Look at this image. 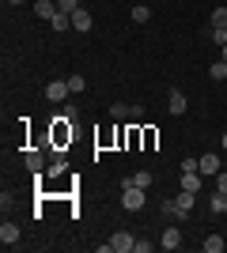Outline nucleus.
Wrapping results in <instances>:
<instances>
[{
  "mask_svg": "<svg viewBox=\"0 0 227 253\" xmlns=\"http://www.w3.org/2000/svg\"><path fill=\"white\" fill-rule=\"evenodd\" d=\"M220 61H227V45H224V49H220Z\"/></svg>",
  "mask_w": 227,
  "mask_h": 253,
  "instance_id": "nucleus-26",
  "label": "nucleus"
},
{
  "mask_svg": "<svg viewBox=\"0 0 227 253\" xmlns=\"http://www.w3.org/2000/svg\"><path fill=\"white\" fill-rule=\"evenodd\" d=\"M197 170H201L205 178H216V174H220V155H216V151H205V155L197 159Z\"/></svg>",
  "mask_w": 227,
  "mask_h": 253,
  "instance_id": "nucleus-4",
  "label": "nucleus"
},
{
  "mask_svg": "<svg viewBox=\"0 0 227 253\" xmlns=\"http://www.w3.org/2000/svg\"><path fill=\"white\" fill-rule=\"evenodd\" d=\"M189 170H197V159H182V174H189ZM201 174V170H197Z\"/></svg>",
  "mask_w": 227,
  "mask_h": 253,
  "instance_id": "nucleus-25",
  "label": "nucleus"
},
{
  "mask_svg": "<svg viewBox=\"0 0 227 253\" xmlns=\"http://www.w3.org/2000/svg\"><path fill=\"white\" fill-rule=\"evenodd\" d=\"M159 215H163L167 223H185V219H189L185 211H178V204H174V201H163V204H159Z\"/></svg>",
  "mask_w": 227,
  "mask_h": 253,
  "instance_id": "nucleus-7",
  "label": "nucleus"
},
{
  "mask_svg": "<svg viewBox=\"0 0 227 253\" xmlns=\"http://www.w3.org/2000/svg\"><path fill=\"white\" fill-rule=\"evenodd\" d=\"M23 163H27V170H34V174H38V170H42V151H27V155H23Z\"/></svg>",
  "mask_w": 227,
  "mask_h": 253,
  "instance_id": "nucleus-15",
  "label": "nucleus"
},
{
  "mask_svg": "<svg viewBox=\"0 0 227 253\" xmlns=\"http://www.w3.org/2000/svg\"><path fill=\"white\" fill-rule=\"evenodd\" d=\"M34 11H38V19H53L57 11V0H34Z\"/></svg>",
  "mask_w": 227,
  "mask_h": 253,
  "instance_id": "nucleus-11",
  "label": "nucleus"
},
{
  "mask_svg": "<svg viewBox=\"0 0 227 253\" xmlns=\"http://www.w3.org/2000/svg\"><path fill=\"white\" fill-rule=\"evenodd\" d=\"M151 170H136V174H133V178H125L121 181V189H125V185H140V189H151Z\"/></svg>",
  "mask_w": 227,
  "mask_h": 253,
  "instance_id": "nucleus-10",
  "label": "nucleus"
},
{
  "mask_svg": "<svg viewBox=\"0 0 227 253\" xmlns=\"http://www.w3.org/2000/svg\"><path fill=\"white\" fill-rule=\"evenodd\" d=\"M151 19V8L148 4H136V8H133V23H148Z\"/></svg>",
  "mask_w": 227,
  "mask_h": 253,
  "instance_id": "nucleus-16",
  "label": "nucleus"
},
{
  "mask_svg": "<svg viewBox=\"0 0 227 253\" xmlns=\"http://www.w3.org/2000/svg\"><path fill=\"white\" fill-rule=\"evenodd\" d=\"M174 204H178V211H185V215H189V211H193V204H197V193L182 189L178 197H174Z\"/></svg>",
  "mask_w": 227,
  "mask_h": 253,
  "instance_id": "nucleus-13",
  "label": "nucleus"
},
{
  "mask_svg": "<svg viewBox=\"0 0 227 253\" xmlns=\"http://www.w3.org/2000/svg\"><path fill=\"white\" fill-rule=\"evenodd\" d=\"M208 76H212V80H227V61H212Z\"/></svg>",
  "mask_w": 227,
  "mask_h": 253,
  "instance_id": "nucleus-17",
  "label": "nucleus"
},
{
  "mask_svg": "<svg viewBox=\"0 0 227 253\" xmlns=\"http://www.w3.org/2000/svg\"><path fill=\"white\" fill-rule=\"evenodd\" d=\"M4 4H11V8H15V4H23V0H4Z\"/></svg>",
  "mask_w": 227,
  "mask_h": 253,
  "instance_id": "nucleus-27",
  "label": "nucleus"
},
{
  "mask_svg": "<svg viewBox=\"0 0 227 253\" xmlns=\"http://www.w3.org/2000/svg\"><path fill=\"white\" fill-rule=\"evenodd\" d=\"M212 42L224 49V45H227V27H212Z\"/></svg>",
  "mask_w": 227,
  "mask_h": 253,
  "instance_id": "nucleus-20",
  "label": "nucleus"
},
{
  "mask_svg": "<svg viewBox=\"0 0 227 253\" xmlns=\"http://www.w3.org/2000/svg\"><path fill=\"white\" fill-rule=\"evenodd\" d=\"M224 215H227V204H224Z\"/></svg>",
  "mask_w": 227,
  "mask_h": 253,
  "instance_id": "nucleus-29",
  "label": "nucleus"
},
{
  "mask_svg": "<svg viewBox=\"0 0 227 253\" xmlns=\"http://www.w3.org/2000/svg\"><path fill=\"white\" fill-rule=\"evenodd\" d=\"M144 204H148V189H140V185H125L121 189V208L125 211H140Z\"/></svg>",
  "mask_w": 227,
  "mask_h": 253,
  "instance_id": "nucleus-1",
  "label": "nucleus"
},
{
  "mask_svg": "<svg viewBox=\"0 0 227 253\" xmlns=\"http://www.w3.org/2000/svg\"><path fill=\"white\" fill-rule=\"evenodd\" d=\"M136 250V238L129 231H114L110 234V253H133Z\"/></svg>",
  "mask_w": 227,
  "mask_h": 253,
  "instance_id": "nucleus-2",
  "label": "nucleus"
},
{
  "mask_svg": "<svg viewBox=\"0 0 227 253\" xmlns=\"http://www.w3.org/2000/svg\"><path fill=\"white\" fill-rule=\"evenodd\" d=\"M167 110H171L174 117H178V114H185V110H189V98H185V91L171 87V95H167Z\"/></svg>",
  "mask_w": 227,
  "mask_h": 253,
  "instance_id": "nucleus-6",
  "label": "nucleus"
},
{
  "mask_svg": "<svg viewBox=\"0 0 227 253\" xmlns=\"http://www.w3.org/2000/svg\"><path fill=\"white\" fill-rule=\"evenodd\" d=\"M110 117H118V121H121V117H129V106H125V102H114V106H110Z\"/></svg>",
  "mask_w": 227,
  "mask_h": 253,
  "instance_id": "nucleus-22",
  "label": "nucleus"
},
{
  "mask_svg": "<svg viewBox=\"0 0 227 253\" xmlns=\"http://www.w3.org/2000/svg\"><path fill=\"white\" fill-rule=\"evenodd\" d=\"M212 27H227V8H224V4L212 11Z\"/></svg>",
  "mask_w": 227,
  "mask_h": 253,
  "instance_id": "nucleus-21",
  "label": "nucleus"
},
{
  "mask_svg": "<svg viewBox=\"0 0 227 253\" xmlns=\"http://www.w3.org/2000/svg\"><path fill=\"white\" fill-rule=\"evenodd\" d=\"M220 144H224V151H227V132H224V140H220Z\"/></svg>",
  "mask_w": 227,
  "mask_h": 253,
  "instance_id": "nucleus-28",
  "label": "nucleus"
},
{
  "mask_svg": "<svg viewBox=\"0 0 227 253\" xmlns=\"http://www.w3.org/2000/svg\"><path fill=\"white\" fill-rule=\"evenodd\" d=\"M224 234H208V238H205V242H201V250H205V253H224Z\"/></svg>",
  "mask_w": 227,
  "mask_h": 253,
  "instance_id": "nucleus-14",
  "label": "nucleus"
},
{
  "mask_svg": "<svg viewBox=\"0 0 227 253\" xmlns=\"http://www.w3.org/2000/svg\"><path fill=\"white\" fill-rule=\"evenodd\" d=\"M201 185H205V174H197V170L182 174V189H189V193H201Z\"/></svg>",
  "mask_w": 227,
  "mask_h": 253,
  "instance_id": "nucleus-12",
  "label": "nucleus"
},
{
  "mask_svg": "<svg viewBox=\"0 0 227 253\" xmlns=\"http://www.w3.org/2000/svg\"><path fill=\"white\" fill-rule=\"evenodd\" d=\"M68 95H72V91H68V80H49V84H45V98H49V102H68Z\"/></svg>",
  "mask_w": 227,
  "mask_h": 253,
  "instance_id": "nucleus-3",
  "label": "nucleus"
},
{
  "mask_svg": "<svg viewBox=\"0 0 227 253\" xmlns=\"http://www.w3.org/2000/svg\"><path fill=\"white\" fill-rule=\"evenodd\" d=\"M178 246H182V231H178V223H171V227H167V231L159 234V250H178Z\"/></svg>",
  "mask_w": 227,
  "mask_h": 253,
  "instance_id": "nucleus-5",
  "label": "nucleus"
},
{
  "mask_svg": "<svg viewBox=\"0 0 227 253\" xmlns=\"http://www.w3.org/2000/svg\"><path fill=\"white\" fill-rule=\"evenodd\" d=\"M216 193H224V197H227V174H224V170L216 174Z\"/></svg>",
  "mask_w": 227,
  "mask_h": 253,
  "instance_id": "nucleus-23",
  "label": "nucleus"
},
{
  "mask_svg": "<svg viewBox=\"0 0 227 253\" xmlns=\"http://www.w3.org/2000/svg\"><path fill=\"white\" fill-rule=\"evenodd\" d=\"M0 242H4V246H15V242H19V223L4 219V227H0Z\"/></svg>",
  "mask_w": 227,
  "mask_h": 253,
  "instance_id": "nucleus-8",
  "label": "nucleus"
},
{
  "mask_svg": "<svg viewBox=\"0 0 227 253\" xmlns=\"http://www.w3.org/2000/svg\"><path fill=\"white\" fill-rule=\"evenodd\" d=\"M57 8L65 11V15H72V11H80L84 4H80V0H57Z\"/></svg>",
  "mask_w": 227,
  "mask_h": 253,
  "instance_id": "nucleus-18",
  "label": "nucleus"
},
{
  "mask_svg": "<svg viewBox=\"0 0 227 253\" xmlns=\"http://www.w3.org/2000/svg\"><path fill=\"white\" fill-rule=\"evenodd\" d=\"M84 87H87V80H84L80 72H76V76H68V91H72V95H76V91H84Z\"/></svg>",
  "mask_w": 227,
  "mask_h": 253,
  "instance_id": "nucleus-19",
  "label": "nucleus"
},
{
  "mask_svg": "<svg viewBox=\"0 0 227 253\" xmlns=\"http://www.w3.org/2000/svg\"><path fill=\"white\" fill-rule=\"evenodd\" d=\"M91 23H95V19H91V11H87V8L72 11V31H80V34H84V31H91Z\"/></svg>",
  "mask_w": 227,
  "mask_h": 253,
  "instance_id": "nucleus-9",
  "label": "nucleus"
},
{
  "mask_svg": "<svg viewBox=\"0 0 227 253\" xmlns=\"http://www.w3.org/2000/svg\"><path fill=\"white\" fill-rule=\"evenodd\" d=\"M151 250H155V242H140V238H136V250L133 253H151Z\"/></svg>",
  "mask_w": 227,
  "mask_h": 253,
  "instance_id": "nucleus-24",
  "label": "nucleus"
}]
</instances>
